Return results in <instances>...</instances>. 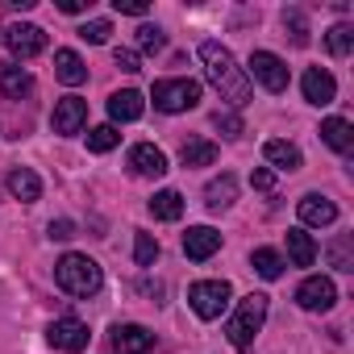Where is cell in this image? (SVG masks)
<instances>
[{"instance_id": "1", "label": "cell", "mask_w": 354, "mask_h": 354, "mask_svg": "<svg viewBox=\"0 0 354 354\" xmlns=\"http://www.w3.org/2000/svg\"><path fill=\"white\" fill-rule=\"evenodd\" d=\"M201 63H205V80L221 92V100H230V109H242L250 100V80L238 67V59L230 55V46L221 42H201Z\"/></svg>"}, {"instance_id": "2", "label": "cell", "mask_w": 354, "mask_h": 354, "mask_svg": "<svg viewBox=\"0 0 354 354\" xmlns=\"http://www.w3.org/2000/svg\"><path fill=\"white\" fill-rule=\"evenodd\" d=\"M55 283H59L67 296L88 300V296H96V292L104 288V271H100L96 259H88V254H80V250H67V254L55 263Z\"/></svg>"}, {"instance_id": "3", "label": "cell", "mask_w": 354, "mask_h": 354, "mask_svg": "<svg viewBox=\"0 0 354 354\" xmlns=\"http://www.w3.org/2000/svg\"><path fill=\"white\" fill-rule=\"evenodd\" d=\"M267 308H271V300H267L263 292H250V296L238 300L234 317L225 321V337H230L234 350H250V342L259 337V329H263V321H267Z\"/></svg>"}, {"instance_id": "4", "label": "cell", "mask_w": 354, "mask_h": 354, "mask_svg": "<svg viewBox=\"0 0 354 354\" xmlns=\"http://www.w3.org/2000/svg\"><path fill=\"white\" fill-rule=\"evenodd\" d=\"M230 300H234V288L225 279H201V283L188 288V304L201 321H217L230 308Z\"/></svg>"}, {"instance_id": "5", "label": "cell", "mask_w": 354, "mask_h": 354, "mask_svg": "<svg viewBox=\"0 0 354 354\" xmlns=\"http://www.w3.org/2000/svg\"><path fill=\"white\" fill-rule=\"evenodd\" d=\"M150 100L158 113H188L201 104V84L196 80H158Z\"/></svg>"}, {"instance_id": "6", "label": "cell", "mask_w": 354, "mask_h": 354, "mask_svg": "<svg viewBox=\"0 0 354 354\" xmlns=\"http://www.w3.org/2000/svg\"><path fill=\"white\" fill-rule=\"evenodd\" d=\"M0 42H5V50H9L13 59L26 63V59H34V55L46 50V30H42V26H30V21H13V26H5Z\"/></svg>"}, {"instance_id": "7", "label": "cell", "mask_w": 354, "mask_h": 354, "mask_svg": "<svg viewBox=\"0 0 354 354\" xmlns=\"http://www.w3.org/2000/svg\"><path fill=\"white\" fill-rule=\"evenodd\" d=\"M246 80H254L259 88H267V92H288V63L279 59V55H271V50H254L250 55V71H246Z\"/></svg>"}, {"instance_id": "8", "label": "cell", "mask_w": 354, "mask_h": 354, "mask_svg": "<svg viewBox=\"0 0 354 354\" xmlns=\"http://www.w3.org/2000/svg\"><path fill=\"white\" fill-rule=\"evenodd\" d=\"M46 342H50L55 350H63V354H80V350H88L92 333H88V325H84L80 317H59V321H50Z\"/></svg>"}, {"instance_id": "9", "label": "cell", "mask_w": 354, "mask_h": 354, "mask_svg": "<svg viewBox=\"0 0 354 354\" xmlns=\"http://www.w3.org/2000/svg\"><path fill=\"white\" fill-rule=\"evenodd\" d=\"M296 304H300L304 313H329V308L337 304L333 279H329V275H308V279L296 288Z\"/></svg>"}, {"instance_id": "10", "label": "cell", "mask_w": 354, "mask_h": 354, "mask_svg": "<svg viewBox=\"0 0 354 354\" xmlns=\"http://www.w3.org/2000/svg\"><path fill=\"white\" fill-rule=\"evenodd\" d=\"M300 92H304V100H308V104L325 109V104H333V100H337V80H333L325 67H308V71L300 75Z\"/></svg>"}, {"instance_id": "11", "label": "cell", "mask_w": 354, "mask_h": 354, "mask_svg": "<svg viewBox=\"0 0 354 354\" xmlns=\"http://www.w3.org/2000/svg\"><path fill=\"white\" fill-rule=\"evenodd\" d=\"M50 125H55V133H63V138L80 133V129L88 125V100H84V96H63V100L55 104Z\"/></svg>"}, {"instance_id": "12", "label": "cell", "mask_w": 354, "mask_h": 354, "mask_svg": "<svg viewBox=\"0 0 354 354\" xmlns=\"http://www.w3.org/2000/svg\"><path fill=\"white\" fill-rule=\"evenodd\" d=\"M296 213H300V230H304V225L325 230V225H333V221H337V205H333L329 196H321V192L300 196V201H296Z\"/></svg>"}, {"instance_id": "13", "label": "cell", "mask_w": 354, "mask_h": 354, "mask_svg": "<svg viewBox=\"0 0 354 354\" xmlns=\"http://www.w3.org/2000/svg\"><path fill=\"white\" fill-rule=\"evenodd\" d=\"M158 337L146 325H113V350L117 354H150Z\"/></svg>"}, {"instance_id": "14", "label": "cell", "mask_w": 354, "mask_h": 354, "mask_svg": "<svg viewBox=\"0 0 354 354\" xmlns=\"http://www.w3.org/2000/svg\"><path fill=\"white\" fill-rule=\"evenodd\" d=\"M217 250H221V234H217L213 225H192V230L184 234V254H188L192 263H209Z\"/></svg>"}, {"instance_id": "15", "label": "cell", "mask_w": 354, "mask_h": 354, "mask_svg": "<svg viewBox=\"0 0 354 354\" xmlns=\"http://www.w3.org/2000/svg\"><path fill=\"white\" fill-rule=\"evenodd\" d=\"M129 171L142 175V180H158V175H167V154L150 142H138L129 150Z\"/></svg>"}, {"instance_id": "16", "label": "cell", "mask_w": 354, "mask_h": 354, "mask_svg": "<svg viewBox=\"0 0 354 354\" xmlns=\"http://www.w3.org/2000/svg\"><path fill=\"white\" fill-rule=\"evenodd\" d=\"M146 113V100H142V92H133V88H121V92H113L109 96V117H113V125L121 121H138Z\"/></svg>"}, {"instance_id": "17", "label": "cell", "mask_w": 354, "mask_h": 354, "mask_svg": "<svg viewBox=\"0 0 354 354\" xmlns=\"http://www.w3.org/2000/svg\"><path fill=\"white\" fill-rule=\"evenodd\" d=\"M263 158H267L275 171H300V162H304L300 146H296V142H283V138H271V142L263 146Z\"/></svg>"}, {"instance_id": "18", "label": "cell", "mask_w": 354, "mask_h": 354, "mask_svg": "<svg viewBox=\"0 0 354 354\" xmlns=\"http://www.w3.org/2000/svg\"><path fill=\"white\" fill-rule=\"evenodd\" d=\"M9 196L13 201H21V205H34L38 196H42V180L30 171V167H17V171H9Z\"/></svg>"}, {"instance_id": "19", "label": "cell", "mask_w": 354, "mask_h": 354, "mask_svg": "<svg viewBox=\"0 0 354 354\" xmlns=\"http://www.w3.org/2000/svg\"><path fill=\"white\" fill-rule=\"evenodd\" d=\"M321 142H325L329 150H337V154H350V146H354V125H350L346 117H325V121H321Z\"/></svg>"}, {"instance_id": "20", "label": "cell", "mask_w": 354, "mask_h": 354, "mask_svg": "<svg viewBox=\"0 0 354 354\" xmlns=\"http://www.w3.org/2000/svg\"><path fill=\"white\" fill-rule=\"evenodd\" d=\"M234 201H238V180H234L230 171L217 175V180H209V188H205V205H209L213 213H225Z\"/></svg>"}, {"instance_id": "21", "label": "cell", "mask_w": 354, "mask_h": 354, "mask_svg": "<svg viewBox=\"0 0 354 354\" xmlns=\"http://www.w3.org/2000/svg\"><path fill=\"white\" fill-rule=\"evenodd\" d=\"M55 75L67 84V88H80L88 80V63L75 55V50H55Z\"/></svg>"}, {"instance_id": "22", "label": "cell", "mask_w": 354, "mask_h": 354, "mask_svg": "<svg viewBox=\"0 0 354 354\" xmlns=\"http://www.w3.org/2000/svg\"><path fill=\"white\" fill-rule=\"evenodd\" d=\"M150 217L154 221H180L184 217V196L175 192V188H162L150 196Z\"/></svg>"}, {"instance_id": "23", "label": "cell", "mask_w": 354, "mask_h": 354, "mask_svg": "<svg viewBox=\"0 0 354 354\" xmlns=\"http://www.w3.org/2000/svg\"><path fill=\"white\" fill-rule=\"evenodd\" d=\"M180 162H184V167H213V162H217V142H209V138H188V142L180 146Z\"/></svg>"}, {"instance_id": "24", "label": "cell", "mask_w": 354, "mask_h": 354, "mask_svg": "<svg viewBox=\"0 0 354 354\" xmlns=\"http://www.w3.org/2000/svg\"><path fill=\"white\" fill-rule=\"evenodd\" d=\"M0 92H5L9 100H21V96L34 92V75L26 67H5L0 71Z\"/></svg>"}, {"instance_id": "25", "label": "cell", "mask_w": 354, "mask_h": 354, "mask_svg": "<svg viewBox=\"0 0 354 354\" xmlns=\"http://www.w3.org/2000/svg\"><path fill=\"white\" fill-rule=\"evenodd\" d=\"M288 259L296 267H313L317 263V242L304 234V230H288Z\"/></svg>"}, {"instance_id": "26", "label": "cell", "mask_w": 354, "mask_h": 354, "mask_svg": "<svg viewBox=\"0 0 354 354\" xmlns=\"http://www.w3.org/2000/svg\"><path fill=\"white\" fill-rule=\"evenodd\" d=\"M250 267H254L263 279H279L288 263H283V254H279V250H271V246H259V250L250 254Z\"/></svg>"}, {"instance_id": "27", "label": "cell", "mask_w": 354, "mask_h": 354, "mask_svg": "<svg viewBox=\"0 0 354 354\" xmlns=\"http://www.w3.org/2000/svg\"><path fill=\"white\" fill-rule=\"evenodd\" d=\"M325 50L337 55V59H346V55L354 50V26H346V21L329 26V30H325Z\"/></svg>"}, {"instance_id": "28", "label": "cell", "mask_w": 354, "mask_h": 354, "mask_svg": "<svg viewBox=\"0 0 354 354\" xmlns=\"http://www.w3.org/2000/svg\"><path fill=\"white\" fill-rule=\"evenodd\" d=\"M133 263L138 267H154L158 263V238L154 234H146V230L133 234Z\"/></svg>"}, {"instance_id": "29", "label": "cell", "mask_w": 354, "mask_h": 354, "mask_svg": "<svg viewBox=\"0 0 354 354\" xmlns=\"http://www.w3.org/2000/svg\"><path fill=\"white\" fill-rule=\"evenodd\" d=\"M117 142H121L117 125H96V129H88V150H92V154H109Z\"/></svg>"}, {"instance_id": "30", "label": "cell", "mask_w": 354, "mask_h": 354, "mask_svg": "<svg viewBox=\"0 0 354 354\" xmlns=\"http://www.w3.org/2000/svg\"><path fill=\"white\" fill-rule=\"evenodd\" d=\"M167 46V34L158 30V26H138V50H146V55H158Z\"/></svg>"}, {"instance_id": "31", "label": "cell", "mask_w": 354, "mask_h": 354, "mask_svg": "<svg viewBox=\"0 0 354 354\" xmlns=\"http://www.w3.org/2000/svg\"><path fill=\"white\" fill-rule=\"evenodd\" d=\"M109 34H113V26H109L104 17L84 21V26H80V38H84V42H92V46H104V42H109Z\"/></svg>"}, {"instance_id": "32", "label": "cell", "mask_w": 354, "mask_h": 354, "mask_svg": "<svg viewBox=\"0 0 354 354\" xmlns=\"http://www.w3.org/2000/svg\"><path fill=\"white\" fill-rule=\"evenodd\" d=\"M213 125H217L230 142H234V138H242V117H238L234 109H217V113H213Z\"/></svg>"}, {"instance_id": "33", "label": "cell", "mask_w": 354, "mask_h": 354, "mask_svg": "<svg viewBox=\"0 0 354 354\" xmlns=\"http://www.w3.org/2000/svg\"><path fill=\"white\" fill-rule=\"evenodd\" d=\"M283 30H292V42H296V46L308 42V21H304L300 9H288V13H283Z\"/></svg>"}, {"instance_id": "34", "label": "cell", "mask_w": 354, "mask_h": 354, "mask_svg": "<svg viewBox=\"0 0 354 354\" xmlns=\"http://www.w3.org/2000/svg\"><path fill=\"white\" fill-rule=\"evenodd\" d=\"M329 263H333L337 271H354V254H350V238H337V242L329 246Z\"/></svg>"}, {"instance_id": "35", "label": "cell", "mask_w": 354, "mask_h": 354, "mask_svg": "<svg viewBox=\"0 0 354 354\" xmlns=\"http://www.w3.org/2000/svg\"><path fill=\"white\" fill-rule=\"evenodd\" d=\"M250 184H254V192H275V171L271 167H254L250 171Z\"/></svg>"}, {"instance_id": "36", "label": "cell", "mask_w": 354, "mask_h": 354, "mask_svg": "<svg viewBox=\"0 0 354 354\" xmlns=\"http://www.w3.org/2000/svg\"><path fill=\"white\" fill-rule=\"evenodd\" d=\"M113 9H117V13H125V17H146V13H150L146 0H113Z\"/></svg>"}, {"instance_id": "37", "label": "cell", "mask_w": 354, "mask_h": 354, "mask_svg": "<svg viewBox=\"0 0 354 354\" xmlns=\"http://www.w3.org/2000/svg\"><path fill=\"white\" fill-rule=\"evenodd\" d=\"M113 59H117L121 71H142V67H138V50H117Z\"/></svg>"}, {"instance_id": "38", "label": "cell", "mask_w": 354, "mask_h": 354, "mask_svg": "<svg viewBox=\"0 0 354 354\" xmlns=\"http://www.w3.org/2000/svg\"><path fill=\"white\" fill-rule=\"evenodd\" d=\"M50 238L67 242V238H75V225H71V221H50Z\"/></svg>"}, {"instance_id": "39", "label": "cell", "mask_w": 354, "mask_h": 354, "mask_svg": "<svg viewBox=\"0 0 354 354\" xmlns=\"http://www.w3.org/2000/svg\"><path fill=\"white\" fill-rule=\"evenodd\" d=\"M88 5H92V0H59V9H63V13H84Z\"/></svg>"}]
</instances>
